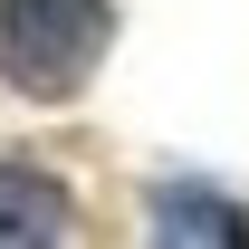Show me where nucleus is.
<instances>
[{
  "mask_svg": "<svg viewBox=\"0 0 249 249\" xmlns=\"http://www.w3.org/2000/svg\"><path fill=\"white\" fill-rule=\"evenodd\" d=\"M67 240V192L29 163H0V249H48Z\"/></svg>",
  "mask_w": 249,
  "mask_h": 249,
  "instance_id": "2",
  "label": "nucleus"
},
{
  "mask_svg": "<svg viewBox=\"0 0 249 249\" xmlns=\"http://www.w3.org/2000/svg\"><path fill=\"white\" fill-rule=\"evenodd\" d=\"M154 240H220V249H249V211L220 201V192L163 182V192H154Z\"/></svg>",
  "mask_w": 249,
  "mask_h": 249,
  "instance_id": "3",
  "label": "nucleus"
},
{
  "mask_svg": "<svg viewBox=\"0 0 249 249\" xmlns=\"http://www.w3.org/2000/svg\"><path fill=\"white\" fill-rule=\"evenodd\" d=\"M115 48V0H0V58L29 96H77Z\"/></svg>",
  "mask_w": 249,
  "mask_h": 249,
  "instance_id": "1",
  "label": "nucleus"
}]
</instances>
